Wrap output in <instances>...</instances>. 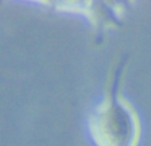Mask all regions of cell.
<instances>
[{"label": "cell", "mask_w": 151, "mask_h": 146, "mask_svg": "<svg viewBox=\"0 0 151 146\" xmlns=\"http://www.w3.org/2000/svg\"><path fill=\"white\" fill-rule=\"evenodd\" d=\"M123 63L111 76L105 100L89 117V130L97 146H138L141 122L134 108L121 94Z\"/></svg>", "instance_id": "1"}]
</instances>
